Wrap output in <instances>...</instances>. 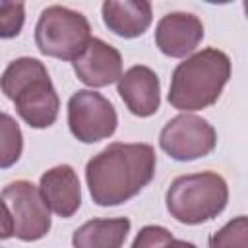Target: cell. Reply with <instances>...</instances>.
Returning <instances> with one entry per match:
<instances>
[{
  "label": "cell",
  "instance_id": "cell-17",
  "mask_svg": "<svg viewBox=\"0 0 248 248\" xmlns=\"http://www.w3.org/2000/svg\"><path fill=\"white\" fill-rule=\"evenodd\" d=\"M23 4L19 2H0V37L10 39L19 35L23 27Z\"/></svg>",
  "mask_w": 248,
  "mask_h": 248
},
{
  "label": "cell",
  "instance_id": "cell-3",
  "mask_svg": "<svg viewBox=\"0 0 248 248\" xmlns=\"http://www.w3.org/2000/svg\"><path fill=\"white\" fill-rule=\"evenodd\" d=\"M2 93L14 101L17 114L31 128H48L58 118V93L45 64L37 58L21 56L12 60L2 74Z\"/></svg>",
  "mask_w": 248,
  "mask_h": 248
},
{
  "label": "cell",
  "instance_id": "cell-12",
  "mask_svg": "<svg viewBox=\"0 0 248 248\" xmlns=\"http://www.w3.org/2000/svg\"><path fill=\"white\" fill-rule=\"evenodd\" d=\"M39 190L48 209L62 219L72 217L81 205L79 178L70 165H58L48 169L39 180Z\"/></svg>",
  "mask_w": 248,
  "mask_h": 248
},
{
  "label": "cell",
  "instance_id": "cell-7",
  "mask_svg": "<svg viewBox=\"0 0 248 248\" xmlns=\"http://www.w3.org/2000/svg\"><path fill=\"white\" fill-rule=\"evenodd\" d=\"M68 126L81 143H97L114 134L118 116L107 97L93 89H79L68 101Z\"/></svg>",
  "mask_w": 248,
  "mask_h": 248
},
{
  "label": "cell",
  "instance_id": "cell-5",
  "mask_svg": "<svg viewBox=\"0 0 248 248\" xmlns=\"http://www.w3.org/2000/svg\"><path fill=\"white\" fill-rule=\"evenodd\" d=\"M91 25L81 12L48 6L35 25V45L41 54L76 62L91 41Z\"/></svg>",
  "mask_w": 248,
  "mask_h": 248
},
{
  "label": "cell",
  "instance_id": "cell-19",
  "mask_svg": "<svg viewBox=\"0 0 248 248\" xmlns=\"http://www.w3.org/2000/svg\"><path fill=\"white\" fill-rule=\"evenodd\" d=\"M167 248H198V246H196V244H192V242H186V240L172 238V240L167 244Z\"/></svg>",
  "mask_w": 248,
  "mask_h": 248
},
{
  "label": "cell",
  "instance_id": "cell-13",
  "mask_svg": "<svg viewBox=\"0 0 248 248\" xmlns=\"http://www.w3.org/2000/svg\"><path fill=\"white\" fill-rule=\"evenodd\" d=\"M101 14L108 31L122 39L143 35L153 21L151 4L145 0H107L101 6Z\"/></svg>",
  "mask_w": 248,
  "mask_h": 248
},
{
  "label": "cell",
  "instance_id": "cell-2",
  "mask_svg": "<svg viewBox=\"0 0 248 248\" xmlns=\"http://www.w3.org/2000/svg\"><path fill=\"white\" fill-rule=\"evenodd\" d=\"M231 78V58L219 48H203L180 62L170 78L169 105L194 112L217 103Z\"/></svg>",
  "mask_w": 248,
  "mask_h": 248
},
{
  "label": "cell",
  "instance_id": "cell-9",
  "mask_svg": "<svg viewBox=\"0 0 248 248\" xmlns=\"http://www.w3.org/2000/svg\"><path fill=\"white\" fill-rule=\"evenodd\" d=\"M203 39V23L188 12H170L155 27V45L165 56L184 58L196 50Z\"/></svg>",
  "mask_w": 248,
  "mask_h": 248
},
{
  "label": "cell",
  "instance_id": "cell-6",
  "mask_svg": "<svg viewBox=\"0 0 248 248\" xmlns=\"http://www.w3.org/2000/svg\"><path fill=\"white\" fill-rule=\"evenodd\" d=\"M2 238L16 236L33 242L50 231V209L39 190L29 180H16L2 190Z\"/></svg>",
  "mask_w": 248,
  "mask_h": 248
},
{
  "label": "cell",
  "instance_id": "cell-16",
  "mask_svg": "<svg viewBox=\"0 0 248 248\" xmlns=\"http://www.w3.org/2000/svg\"><path fill=\"white\" fill-rule=\"evenodd\" d=\"M2 140H0V167L8 169L19 161L23 149V136L17 122L10 114H2Z\"/></svg>",
  "mask_w": 248,
  "mask_h": 248
},
{
  "label": "cell",
  "instance_id": "cell-18",
  "mask_svg": "<svg viewBox=\"0 0 248 248\" xmlns=\"http://www.w3.org/2000/svg\"><path fill=\"white\" fill-rule=\"evenodd\" d=\"M172 232L161 225H145L136 234L132 248H167V244L172 240Z\"/></svg>",
  "mask_w": 248,
  "mask_h": 248
},
{
  "label": "cell",
  "instance_id": "cell-14",
  "mask_svg": "<svg viewBox=\"0 0 248 248\" xmlns=\"http://www.w3.org/2000/svg\"><path fill=\"white\" fill-rule=\"evenodd\" d=\"M130 232V219H91L72 234L74 248H122Z\"/></svg>",
  "mask_w": 248,
  "mask_h": 248
},
{
  "label": "cell",
  "instance_id": "cell-4",
  "mask_svg": "<svg viewBox=\"0 0 248 248\" xmlns=\"http://www.w3.org/2000/svg\"><path fill=\"white\" fill-rule=\"evenodd\" d=\"M170 217L184 225H200L217 217L229 202L225 178L213 170L174 178L165 196Z\"/></svg>",
  "mask_w": 248,
  "mask_h": 248
},
{
  "label": "cell",
  "instance_id": "cell-1",
  "mask_svg": "<svg viewBox=\"0 0 248 248\" xmlns=\"http://www.w3.org/2000/svg\"><path fill=\"white\" fill-rule=\"evenodd\" d=\"M155 167L157 157L149 143L114 141L87 161L89 194L97 205H120L151 182Z\"/></svg>",
  "mask_w": 248,
  "mask_h": 248
},
{
  "label": "cell",
  "instance_id": "cell-11",
  "mask_svg": "<svg viewBox=\"0 0 248 248\" xmlns=\"http://www.w3.org/2000/svg\"><path fill=\"white\" fill-rule=\"evenodd\" d=\"M118 95L132 114L147 118L155 114L161 105L159 78L147 66H132L118 79Z\"/></svg>",
  "mask_w": 248,
  "mask_h": 248
},
{
  "label": "cell",
  "instance_id": "cell-10",
  "mask_svg": "<svg viewBox=\"0 0 248 248\" xmlns=\"http://www.w3.org/2000/svg\"><path fill=\"white\" fill-rule=\"evenodd\" d=\"M72 66L78 79L89 87H107L122 78L120 52L97 37L89 41L87 48L76 62H72Z\"/></svg>",
  "mask_w": 248,
  "mask_h": 248
},
{
  "label": "cell",
  "instance_id": "cell-8",
  "mask_svg": "<svg viewBox=\"0 0 248 248\" xmlns=\"http://www.w3.org/2000/svg\"><path fill=\"white\" fill-rule=\"evenodd\" d=\"M215 128L205 118L188 112L170 118L159 134L161 149L174 161H194L205 157L215 149Z\"/></svg>",
  "mask_w": 248,
  "mask_h": 248
},
{
  "label": "cell",
  "instance_id": "cell-15",
  "mask_svg": "<svg viewBox=\"0 0 248 248\" xmlns=\"http://www.w3.org/2000/svg\"><path fill=\"white\" fill-rule=\"evenodd\" d=\"M209 248H248V215L227 221L209 236Z\"/></svg>",
  "mask_w": 248,
  "mask_h": 248
},
{
  "label": "cell",
  "instance_id": "cell-20",
  "mask_svg": "<svg viewBox=\"0 0 248 248\" xmlns=\"http://www.w3.org/2000/svg\"><path fill=\"white\" fill-rule=\"evenodd\" d=\"M242 8H244V14H246V17H248V0L242 4Z\"/></svg>",
  "mask_w": 248,
  "mask_h": 248
}]
</instances>
